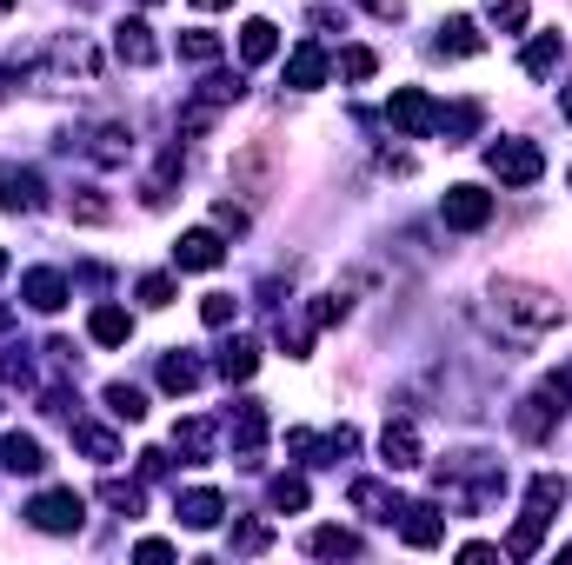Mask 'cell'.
I'll return each instance as SVG.
<instances>
[{"mask_svg":"<svg viewBox=\"0 0 572 565\" xmlns=\"http://www.w3.org/2000/svg\"><path fill=\"white\" fill-rule=\"evenodd\" d=\"M493 306H500V320H506L520 340H540V333H553V326L566 320V306H560L546 286H526V280H500V286H493Z\"/></svg>","mask_w":572,"mask_h":565,"instance_id":"1","label":"cell"},{"mask_svg":"<svg viewBox=\"0 0 572 565\" xmlns=\"http://www.w3.org/2000/svg\"><path fill=\"white\" fill-rule=\"evenodd\" d=\"M486 173H493L500 186H533V180L546 173V153H540L533 140H493V147H486Z\"/></svg>","mask_w":572,"mask_h":565,"instance_id":"2","label":"cell"},{"mask_svg":"<svg viewBox=\"0 0 572 565\" xmlns=\"http://www.w3.org/2000/svg\"><path fill=\"white\" fill-rule=\"evenodd\" d=\"M387 120H393V133H407V140H427V133H440V100H433L427 87H393V100H387Z\"/></svg>","mask_w":572,"mask_h":565,"instance_id":"3","label":"cell"},{"mask_svg":"<svg viewBox=\"0 0 572 565\" xmlns=\"http://www.w3.org/2000/svg\"><path fill=\"white\" fill-rule=\"evenodd\" d=\"M27 519H33L40 533H80V519H87V500H80L73 486H53V493H40V500L27 506Z\"/></svg>","mask_w":572,"mask_h":565,"instance_id":"4","label":"cell"},{"mask_svg":"<svg viewBox=\"0 0 572 565\" xmlns=\"http://www.w3.org/2000/svg\"><path fill=\"white\" fill-rule=\"evenodd\" d=\"M440 220H446V226H460V233H480V226L493 220V193H486V186H446Z\"/></svg>","mask_w":572,"mask_h":565,"instance_id":"5","label":"cell"},{"mask_svg":"<svg viewBox=\"0 0 572 565\" xmlns=\"http://www.w3.org/2000/svg\"><path fill=\"white\" fill-rule=\"evenodd\" d=\"M227 433H233V460H240V466H260L267 406H260V400H240V406H233V420H227Z\"/></svg>","mask_w":572,"mask_h":565,"instance_id":"6","label":"cell"},{"mask_svg":"<svg viewBox=\"0 0 572 565\" xmlns=\"http://www.w3.org/2000/svg\"><path fill=\"white\" fill-rule=\"evenodd\" d=\"M227 260V240L213 233V226H193V233H180V246H173V266L180 273H213Z\"/></svg>","mask_w":572,"mask_h":565,"instance_id":"7","label":"cell"},{"mask_svg":"<svg viewBox=\"0 0 572 565\" xmlns=\"http://www.w3.org/2000/svg\"><path fill=\"white\" fill-rule=\"evenodd\" d=\"M380 460H387V473H413V466H420V426H413V420H387Z\"/></svg>","mask_w":572,"mask_h":565,"instance_id":"8","label":"cell"},{"mask_svg":"<svg viewBox=\"0 0 572 565\" xmlns=\"http://www.w3.org/2000/svg\"><path fill=\"white\" fill-rule=\"evenodd\" d=\"M220 513H227V500H220L213 486H193V493H180V500H173V519H180L187 533H213V526H220Z\"/></svg>","mask_w":572,"mask_h":565,"instance_id":"9","label":"cell"},{"mask_svg":"<svg viewBox=\"0 0 572 565\" xmlns=\"http://www.w3.org/2000/svg\"><path fill=\"white\" fill-rule=\"evenodd\" d=\"M400 539H407L413 553L446 546V513H440V506H407V513H400Z\"/></svg>","mask_w":572,"mask_h":565,"instance_id":"10","label":"cell"},{"mask_svg":"<svg viewBox=\"0 0 572 565\" xmlns=\"http://www.w3.org/2000/svg\"><path fill=\"white\" fill-rule=\"evenodd\" d=\"M560 413H566V406H560V400L540 386L533 400H520V413H513V433H520V440H546V433L560 426Z\"/></svg>","mask_w":572,"mask_h":565,"instance_id":"11","label":"cell"},{"mask_svg":"<svg viewBox=\"0 0 572 565\" xmlns=\"http://www.w3.org/2000/svg\"><path fill=\"white\" fill-rule=\"evenodd\" d=\"M287 87H300V93L327 87V47H320V40H300V47L287 53Z\"/></svg>","mask_w":572,"mask_h":565,"instance_id":"12","label":"cell"},{"mask_svg":"<svg viewBox=\"0 0 572 565\" xmlns=\"http://www.w3.org/2000/svg\"><path fill=\"white\" fill-rule=\"evenodd\" d=\"M20 300H27L33 313H60V306H67V273H53V266H33V273L20 280Z\"/></svg>","mask_w":572,"mask_h":565,"instance_id":"13","label":"cell"},{"mask_svg":"<svg viewBox=\"0 0 572 565\" xmlns=\"http://www.w3.org/2000/svg\"><path fill=\"white\" fill-rule=\"evenodd\" d=\"M113 53H120L127 67H153V60H160L153 27H147V20H120V27H113Z\"/></svg>","mask_w":572,"mask_h":565,"instance_id":"14","label":"cell"},{"mask_svg":"<svg viewBox=\"0 0 572 565\" xmlns=\"http://www.w3.org/2000/svg\"><path fill=\"white\" fill-rule=\"evenodd\" d=\"M87 333H93V346H127V340H133V313L113 306V300H100V306L87 313Z\"/></svg>","mask_w":572,"mask_h":565,"instance_id":"15","label":"cell"},{"mask_svg":"<svg viewBox=\"0 0 572 565\" xmlns=\"http://www.w3.org/2000/svg\"><path fill=\"white\" fill-rule=\"evenodd\" d=\"M353 506L367 513V519H380V526H393L407 506H400V493L393 486H380V480H353Z\"/></svg>","mask_w":572,"mask_h":565,"instance_id":"16","label":"cell"},{"mask_svg":"<svg viewBox=\"0 0 572 565\" xmlns=\"http://www.w3.org/2000/svg\"><path fill=\"white\" fill-rule=\"evenodd\" d=\"M440 53H460V60H473V53H486V33H480V20H466V13H453V20L440 27Z\"/></svg>","mask_w":572,"mask_h":565,"instance_id":"17","label":"cell"},{"mask_svg":"<svg viewBox=\"0 0 572 565\" xmlns=\"http://www.w3.org/2000/svg\"><path fill=\"white\" fill-rule=\"evenodd\" d=\"M273 53H280V27H273V20H247V27H240V60L260 67V60H273Z\"/></svg>","mask_w":572,"mask_h":565,"instance_id":"18","label":"cell"},{"mask_svg":"<svg viewBox=\"0 0 572 565\" xmlns=\"http://www.w3.org/2000/svg\"><path fill=\"white\" fill-rule=\"evenodd\" d=\"M560 506H566V480H560V473H533V486H526V513L560 519Z\"/></svg>","mask_w":572,"mask_h":565,"instance_id":"19","label":"cell"},{"mask_svg":"<svg viewBox=\"0 0 572 565\" xmlns=\"http://www.w3.org/2000/svg\"><path fill=\"white\" fill-rule=\"evenodd\" d=\"M560 60H566V40H560V33H540V40H526V53H520V67H526L533 80H546Z\"/></svg>","mask_w":572,"mask_h":565,"instance_id":"20","label":"cell"},{"mask_svg":"<svg viewBox=\"0 0 572 565\" xmlns=\"http://www.w3.org/2000/svg\"><path fill=\"white\" fill-rule=\"evenodd\" d=\"M0 206L7 213H33L40 206V173H0Z\"/></svg>","mask_w":572,"mask_h":565,"instance_id":"21","label":"cell"},{"mask_svg":"<svg viewBox=\"0 0 572 565\" xmlns=\"http://www.w3.org/2000/svg\"><path fill=\"white\" fill-rule=\"evenodd\" d=\"M73 446H80L87 460H100V466H113V460H120V440H113L107 426H93V420H73Z\"/></svg>","mask_w":572,"mask_h":565,"instance_id":"22","label":"cell"},{"mask_svg":"<svg viewBox=\"0 0 572 565\" xmlns=\"http://www.w3.org/2000/svg\"><path fill=\"white\" fill-rule=\"evenodd\" d=\"M0 466H7V473H40V466H47V453H40V440L7 433V440H0Z\"/></svg>","mask_w":572,"mask_h":565,"instance_id":"23","label":"cell"},{"mask_svg":"<svg viewBox=\"0 0 572 565\" xmlns=\"http://www.w3.org/2000/svg\"><path fill=\"white\" fill-rule=\"evenodd\" d=\"M200 380H207V373H200L193 353H167V360H160V386H167V393H193Z\"/></svg>","mask_w":572,"mask_h":565,"instance_id":"24","label":"cell"},{"mask_svg":"<svg viewBox=\"0 0 572 565\" xmlns=\"http://www.w3.org/2000/svg\"><path fill=\"white\" fill-rule=\"evenodd\" d=\"M107 413H113L120 426H140V420H147V393L127 386V380H113V386H107Z\"/></svg>","mask_w":572,"mask_h":565,"instance_id":"25","label":"cell"},{"mask_svg":"<svg viewBox=\"0 0 572 565\" xmlns=\"http://www.w3.org/2000/svg\"><path fill=\"white\" fill-rule=\"evenodd\" d=\"M307 553H313V559H360V539H353L347 526H320V533L307 539Z\"/></svg>","mask_w":572,"mask_h":565,"instance_id":"26","label":"cell"},{"mask_svg":"<svg viewBox=\"0 0 572 565\" xmlns=\"http://www.w3.org/2000/svg\"><path fill=\"white\" fill-rule=\"evenodd\" d=\"M67 213H73L80 226H107V220H113V206L100 200V186H73V193H67Z\"/></svg>","mask_w":572,"mask_h":565,"instance_id":"27","label":"cell"},{"mask_svg":"<svg viewBox=\"0 0 572 565\" xmlns=\"http://www.w3.org/2000/svg\"><path fill=\"white\" fill-rule=\"evenodd\" d=\"M173 446L200 466V460L213 453V420H180V426H173Z\"/></svg>","mask_w":572,"mask_h":565,"instance_id":"28","label":"cell"},{"mask_svg":"<svg viewBox=\"0 0 572 565\" xmlns=\"http://www.w3.org/2000/svg\"><path fill=\"white\" fill-rule=\"evenodd\" d=\"M253 373H260V346L253 340H233L220 353V380H253Z\"/></svg>","mask_w":572,"mask_h":565,"instance_id":"29","label":"cell"},{"mask_svg":"<svg viewBox=\"0 0 572 565\" xmlns=\"http://www.w3.org/2000/svg\"><path fill=\"white\" fill-rule=\"evenodd\" d=\"M546 526H553V519L526 513V519H520V526L506 533V553H513V559H533V553H540V539H546Z\"/></svg>","mask_w":572,"mask_h":565,"instance_id":"30","label":"cell"},{"mask_svg":"<svg viewBox=\"0 0 572 565\" xmlns=\"http://www.w3.org/2000/svg\"><path fill=\"white\" fill-rule=\"evenodd\" d=\"M180 60H187V67H213V60H220V33H207V27L180 33Z\"/></svg>","mask_w":572,"mask_h":565,"instance_id":"31","label":"cell"},{"mask_svg":"<svg viewBox=\"0 0 572 565\" xmlns=\"http://www.w3.org/2000/svg\"><path fill=\"white\" fill-rule=\"evenodd\" d=\"M267 500H273V513H307V480H300V473H280V480L267 486Z\"/></svg>","mask_w":572,"mask_h":565,"instance_id":"32","label":"cell"},{"mask_svg":"<svg viewBox=\"0 0 572 565\" xmlns=\"http://www.w3.org/2000/svg\"><path fill=\"white\" fill-rule=\"evenodd\" d=\"M333 320H347V300H340V293H320V300L307 306V333H327Z\"/></svg>","mask_w":572,"mask_h":565,"instance_id":"33","label":"cell"},{"mask_svg":"<svg viewBox=\"0 0 572 565\" xmlns=\"http://www.w3.org/2000/svg\"><path fill=\"white\" fill-rule=\"evenodd\" d=\"M486 20L500 33H526V0H486Z\"/></svg>","mask_w":572,"mask_h":565,"instance_id":"34","label":"cell"},{"mask_svg":"<svg viewBox=\"0 0 572 565\" xmlns=\"http://www.w3.org/2000/svg\"><path fill=\"white\" fill-rule=\"evenodd\" d=\"M340 73H347V80H373V73H380V53H373V47H347V53H340Z\"/></svg>","mask_w":572,"mask_h":565,"instance_id":"35","label":"cell"},{"mask_svg":"<svg viewBox=\"0 0 572 565\" xmlns=\"http://www.w3.org/2000/svg\"><path fill=\"white\" fill-rule=\"evenodd\" d=\"M200 320H207V326H233V320H240V300H233V293H207V300H200Z\"/></svg>","mask_w":572,"mask_h":565,"instance_id":"36","label":"cell"},{"mask_svg":"<svg viewBox=\"0 0 572 565\" xmlns=\"http://www.w3.org/2000/svg\"><path fill=\"white\" fill-rule=\"evenodd\" d=\"M100 500H107L120 519H140V486H120V480H107V486H100Z\"/></svg>","mask_w":572,"mask_h":565,"instance_id":"37","label":"cell"},{"mask_svg":"<svg viewBox=\"0 0 572 565\" xmlns=\"http://www.w3.org/2000/svg\"><path fill=\"white\" fill-rule=\"evenodd\" d=\"M133 293H140V306H173V273H147Z\"/></svg>","mask_w":572,"mask_h":565,"instance_id":"38","label":"cell"},{"mask_svg":"<svg viewBox=\"0 0 572 565\" xmlns=\"http://www.w3.org/2000/svg\"><path fill=\"white\" fill-rule=\"evenodd\" d=\"M273 546V533L260 526V519H247V526H233V553H267Z\"/></svg>","mask_w":572,"mask_h":565,"instance_id":"39","label":"cell"},{"mask_svg":"<svg viewBox=\"0 0 572 565\" xmlns=\"http://www.w3.org/2000/svg\"><path fill=\"white\" fill-rule=\"evenodd\" d=\"M140 473H147V480H167V473H173V460H167V453H140Z\"/></svg>","mask_w":572,"mask_h":565,"instance_id":"40","label":"cell"},{"mask_svg":"<svg viewBox=\"0 0 572 565\" xmlns=\"http://www.w3.org/2000/svg\"><path fill=\"white\" fill-rule=\"evenodd\" d=\"M140 559L160 565V559H173V546H167V539H140Z\"/></svg>","mask_w":572,"mask_h":565,"instance_id":"41","label":"cell"},{"mask_svg":"<svg viewBox=\"0 0 572 565\" xmlns=\"http://www.w3.org/2000/svg\"><path fill=\"white\" fill-rule=\"evenodd\" d=\"M193 7H200V13H220V7H233V0H193Z\"/></svg>","mask_w":572,"mask_h":565,"instance_id":"42","label":"cell"},{"mask_svg":"<svg viewBox=\"0 0 572 565\" xmlns=\"http://www.w3.org/2000/svg\"><path fill=\"white\" fill-rule=\"evenodd\" d=\"M560 113H566V120H572V80H566V87H560Z\"/></svg>","mask_w":572,"mask_h":565,"instance_id":"43","label":"cell"},{"mask_svg":"<svg viewBox=\"0 0 572 565\" xmlns=\"http://www.w3.org/2000/svg\"><path fill=\"white\" fill-rule=\"evenodd\" d=\"M7 80H13V73H0V100H7Z\"/></svg>","mask_w":572,"mask_h":565,"instance_id":"44","label":"cell"},{"mask_svg":"<svg viewBox=\"0 0 572 565\" xmlns=\"http://www.w3.org/2000/svg\"><path fill=\"white\" fill-rule=\"evenodd\" d=\"M7 320H13V313H7V306H0V333H7Z\"/></svg>","mask_w":572,"mask_h":565,"instance_id":"45","label":"cell"},{"mask_svg":"<svg viewBox=\"0 0 572 565\" xmlns=\"http://www.w3.org/2000/svg\"><path fill=\"white\" fill-rule=\"evenodd\" d=\"M0 273H7V253H0Z\"/></svg>","mask_w":572,"mask_h":565,"instance_id":"46","label":"cell"},{"mask_svg":"<svg viewBox=\"0 0 572 565\" xmlns=\"http://www.w3.org/2000/svg\"><path fill=\"white\" fill-rule=\"evenodd\" d=\"M147 7H153V0H147Z\"/></svg>","mask_w":572,"mask_h":565,"instance_id":"47","label":"cell"},{"mask_svg":"<svg viewBox=\"0 0 572 565\" xmlns=\"http://www.w3.org/2000/svg\"><path fill=\"white\" fill-rule=\"evenodd\" d=\"M566 180H572V173H566Z\"/></svg>","mask_w":572,"mask_h":565,"instance_id":"48","label":"cell"}]
</instances>
